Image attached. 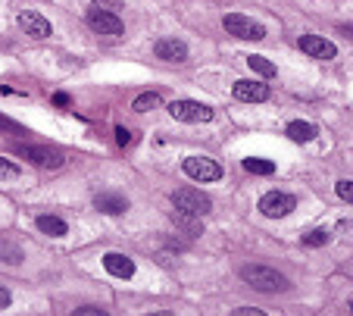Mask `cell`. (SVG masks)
Returning <instances> with one entry per match:
<instances>
[{"label":"cell","mask_w":353,"mask_h":316,"mask_svg":"<svg viewBox=\"0 0 353 316\" xmlns=\"http://www.w3.org/2000/svg\"><path fill=\"white\" fill-rule=\"evenodd\" d=\"M350 310H353V301H350Z\"/></svg>","instance_id":"1f68e13d"},{"label":"cell","mask_w":353,"mask_h":316,"mask_svg":"<svg viewBox=\"0 0 353 316\" xmlns=\"http://www.w3.org/2000/svg\"><path fill=\"white\" fill-rule=\"evenodd\" d=\"M132 141H134V132H132V128L116 126V144H119V148H128Z\"/></svg>","instance_id":"cb8c5ba5"},{"label":"cell","mask_w":353,"mask_h":316,"mask_svg":"<svg viewBox=\"0 0 353 316\" xmlns=\"http://www.w3.org/2000/svg\"><path fill=\"white\" fill-rule=\"evenodd\" d=\"M222 26H225L228 34L244 38V41H263L266 38V28H263L260 22H254L250 16H241V13H228L225 19H222Z\"/></svg>","instance_id":"277c9868"},{"label":"cell","mask_w":353,"mask_h":316,"mask_svg":"<svg viewBox=\"0 0 353 316\" xmlns=\"http://www.w3.org/2000/svg\"><path fill=\"white\" fill-rule=\"evenodd\" d=\"M72 316H110V313L107 310H100V307H79Z\"/></svg>","instance_id":"484cf974"},{"label":"cell","mask_w":353,"mask_h":316,"mask_svg":"<svg viewBox=\"0 0 353 316\" xmlns=\"http://www.w3.org/2000/svg\"><path fill=\"white\" fill-rule=\"evenodd\" d=\"M303 244L307 248H322V244H328V232H322V229L310 232V235H303Z\"/></svg>","instance_id":"7402d4cb"},{"label":"cell","mask_w":353,"mask_h":316,"mask_svg":"<svg viewBox=\"0 0 353 316\" xmlns=\"http://www.w3.org/2000/svg\"><path fill=\"white\" fill-rule=\"evenodd\" d=\"M0 260H3V263H13V266H16V263L22 260V250L16 248L13 241H0Z\"/></svg>","instance_id":"44dd1931"},{"label":"cell","mask_w":353,"mask_h":316,"mask_svg":"<svg viewBox=\"0 0 353 316\" xmlns=\"http://www.w3.org/2000/svg\"><path fill=\"white\" fill-rule=\"evenodd\" d=\"M232 316H266V313L256 307H238V310H232Z\"/></svg>","instance_id":"4316f807"},{"label":"cell","mask_w":353,"mask_h":316,"mask_svg":"<svg viewBox=\"0 0 353 316\" xmlns=\"http://www.w3.org/2000/svg\"><path fill=\"white\" fill-rule=\"evenodd\" d=\"M294 207H297L294 195H285V191H269V195L260 197V213L269 216V219H285Z\"/></svg>","instance_id":"52a82bcc"},{"label":"cell","mask_w":353,"mask_h":316,"mask_svg":"<svg viewBox=\"0 0 353 316\" xmlns=\"http://www.w3.org/2000/svg\"><path fill=\"white\" fill-rule=\"evenodd\" d=\"M169 116L179 122H210L213 119V110L207 107V103H200V101H172L169 103Z\"/></svg>","instance_id":"5b68a950"},{"label":"cell","mask_w":353,"mask_h":316,"mask_svg":"<svg viewBox=\"0 0 353 316\" xmlns=\"http://www.w3.org/2000/svg\"><path fill=\"white\" fill-rule=\"evenodd\" d=\"M34 226H38V232H44V235H50V238H63L69 232V226L60 219V216H38Z\"/></svg>","instance_id":"9a60e30c"},{"label":"cell","mask_w":353,"mask_h":316,"mask_svg":"<svg viewBox=\"0 0 353 316\" xmlns=\"http://www.w3.org/2000/svg\"><path fill=\"white\" fill-rule=\"evenodd\" d=\"M181 169L194 182H219L222 179V166L216 160H210V157H185Z\"/></svg>","instance_id":"3957f363"},{"label":"cell","mask_w":353,"mask_h":316,"mask_svg":"<svg viewBox=\"0 0 353 316\" xmlns=\"http://www.w3.org/2000/svg\"><path fill=\"white\" fill-rule=\"evenodd\" d=\"M0 128H13V132H19V126H16L13 119H3V116H0Z\"/></svg>","instance_id":"f546056e"},{"label":"cell","mask_w":353,"mask_h":316,"mask_svg":"<svg viewBox=\"0 0 353 316\" xmlns=\"http://www.w3.org/2000/svg\"><path fill=\"white\" fill-rule=\"evenodd\" d=\"M172 222L181 226L188 235H200V232H203V226H200L197 216H188V213H181V210H172Z\"/></svg>","instance_id":"ac0fdd59"},{"label":"cell","mask_w":353,"mask_h":316,"mask_svg":"<svg viewBox=\"0 0 353 316\" xmlns=\"http://www.w3.org/2000/svg\"><path fill=\"white\" fill-rule=\"evenodd\" d=\"M232 91H234V97H238V101H244V103H263V101H269V85H263V81H256V79L234 81Z\"/></svg>","instance_id":"9c48e42d"},{"label":"cell","mask_w":353,"mask_h":316,"mask_svg":"<svg viewBox=\"0 0 353 316\" xmlns=\"http://www.w3.org/2000/svg\"><path fill=\"white\" fill-rule=\"evenodd\" d=\"M54 103H57V107H66V103H69V95H63V91H60V95H54Z\"/></svg>","instance_id":"f1b7e54d"},{"label":"cell","mask_w":353,"mask_h":316,"mask_svg":"<svg viewBox=\"0 0 353 316\" xmlns=\"http://www.w3.org/2000/svg\"><path fill=\"white\" fill-rule=\"evenodd\" d=\"M103 269H107L110 276L116 279H132L134 276V260L125 254H116V250H110L107 257H103Z\"/></svg>","instance_id":"4fadbf2b"},{"label":"cell","mask_w":353,"mask_h":316,"mask_svg":"<svg viewBox=\"0 0 353 316\" xmlns=\"http://www.w3.org/2000/svg\"><path fill=\"white\" fill-rule=\"evenodd\" d=\"M300 50L307 57H313V60H334L338 57V48H334L328 38H322V34H300Z\"/></svg>","instance_id":"ba28073f"},{"label":"cell","mask_w":353,"mask_h":316,"mask_svg":"<svg viewBox=\"0 0 353 316\" xmlns=\"http://www.w3.org/2000/svg\"><path fill=\"white\" fill-rule=\"evenodd\" d=\"M0 179H19V166L7 157H0Z\"/></svg>","instance_id":"603a6c76"},{"label":"cell","mask_w":353,"mask_h":316,"mask_svg":"<svg viewBox=\"0 0 353 316\" xmlns=\"http://www.w3.org/2000/svg\"><path fill=\"white\" fill-rule=\"evenodd\" d=\"M172 207L175 210H181V213H188V216H207L210 210H213V201H210L203 191H197V188H179L172 195Z\"/></svg>","instance_id":"7a4b0ae2"},{"label":"cell","mask_w":353,"mask_h":316,"mask_svg":"<svg viewBox=\"0 0 353 316\" xmlns=\"http://www.w3.org/2000/svg\"><path fill=\"white\" fill-rule=\"evenodd\" d=\"M19 154L38 169H60L63 166V154L54 148H19Z\"/></svg>","instance_id":"30bf717a"},{"label":"cell","mask_w":353,"mask_h":316,"mask_svg":"<svg viewBox=\"0 0 353 316\" xmlns=\"http://www.w3.org/2000/svg\"><path fill=\"white\" fill-rule=\"evenodd\" d=\"M334 191H338V197H341V201L353 204V182H347V179H344V182H338V185H334Z\"/></svg>","instance_id":"d4e9b609"},{"label":"cell","mask_w":353,"mask_h":316,"mask_svg":"<svg viewBox=\"0 0 353 316\" xmlns=\"http://www.w3.org/2000/svg\"><path fill=\"white\" fill-rule=\"evenodd\" d=\"M94 207L107 216H119L128 210V197L119 195V191H100V195L94 197Z\"/></svg>","instance_id":"7c38bea8"},{"label":"cell","mask_w":353,"mask_h":316,"mask_svg":"<svg viewBox=\"0 0 353 316\" xmlns=\"http://www.w3.org/2000/svg\"><path fill=\"white\" fill-rule=\"evenodd\" d=\"M157 60H166V63H185L188 60V44L179 38H160L154 48Z\"/></svg>","instance_id":"8fae6325"},{"label":"cell","mask_w":353,"mask_h":316,"mask_svg":"<svg viewBox=\"0 0 353 316\" xmlns=\"http://www.w3.org/2000/svg\"><path fill=\"white\" fill-rule=\"evenodd\" d=\"M147 316H172V313H163V310H160V313H147Z\"/></svg>","instance_id":"4dcf8cb0"},{"label":"cell","mask_w":353,"mask_h":316,"mask_svg":"<svg viewBox=\"0 0 353 316\" xmlns=\"http://www.w3.org/2000/svg\"><path fill=\"white\" fill-rule=\"evenodd\" d=\"M10 301H13V297H10V291H7V288H0V310H7V307H10Z\"/></svg>","instance_id":"83f0119b"},{"label":"cell","mask_w":353,"mask_h":316,"mask_svg":"<svg viewBox=\"0 0 353 316\" xmlns=\"http://www.w3.org/2000/svg\"><path fill=\"white\" fill-rule=\"evenodd\" d=\"M160 103H163V97L157 95V91H147V95H138V97H134L132 110H134V113H150V110H157Z\"/></svg>","instance_id":"e0dca14e"},{"label":"cell","mask_w":353,"mask_h":316,"mask_svg":"<svg viewBox=\"0 0 353 316\" xmlns=\"http://www.w3.org/2000/svg\"><path fill=\"white\" fill-rule=\"evenodd\" d=\"M88 26H91L97 34H110V38H119V34L125 32V26H122L119 16L110 13V10L94 7V3H91V10H88Z\"/></svg>","instance_id":"8992f818"},{"label":"cell","mask_w":353,"mask_h":316,"mask_svg":"<svg viewBox=\"0 0 353 316\" xmlns=\"http://www.w3.org/2000/svg\"><path fill=\"white\" fill-rule=\"evenodd\" d=\"M316 135H319V128L313 126V122H291V126H288V138H291V141H300V144H307V141H313Z\"/></svg>","instance_id":"2e32d148"},{"label":"cell","mask_w":353,"mask_h":316,"mask_svg":"<svg viewBox=\"0 0 353 316\" xmlns=\"http://www.w3.org/2000/svg\"><path fill=\"white\" fill-rule=\"evenodd\" d=\"M19 26L26 28V34H32V38H50V22L41 13H34V10H22Z\"/></svg>","instance_id":"5bb4252c"},{"label":"cell","mask_w":353,"mask_h":316,"mask_svg":"<svg viewBox=\"0 0 353 316\" xmlns=\"http://www.w3.org/2000/svg\"><path fill=\"white\" fill-rule=\"evenodd\" d=\"M244 169L250 175H272L275 172V163L272 160H260V157H247L244 160Z\"/></svg>","instance_id":"d6986e66"},{"label":"cell","mask_w":353,"mask_h":316,"mask_svg":"<svg viewBox=\"0 0 353 316\" xmlns=\"http://www.w3.org/2000/svg\"><path fill=\"white\" fill-rule=\"evenodd\" d=\"M241 279H244L250 288L256 291H266V295H275V291H288L291 288V282H288V276H281L279 269L272 266H244L241 269Z\"/></svg>","instance_id":"6da1fadb"},{"label":"cell","mask_w":353,"mask_h":316,"mask_svg":"<svg viewBox=\"0 0 353 316\" xmlns=\"http://www.w3.org/2000/svg\"><path fill=\"white\" fill-rule=\"evenodd\" d=\"M247 66L254 69V72H260L263 79H272L275 75V66L266 60V57H247Z\"/></svg>","instance_id":"ffe728a7"}]
</instances>
